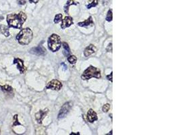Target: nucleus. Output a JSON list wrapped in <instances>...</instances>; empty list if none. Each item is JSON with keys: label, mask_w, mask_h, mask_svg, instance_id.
<instances>
[{"label": "nucleus", "mask_w": 180, "mask_h": 135, "mask_svg": "<svg viewBox=\"0 0 180 135\" xmlns=\"http://www.w3.org/2000/svg\"><path fill=\"white\" fill-rule=\"evenodd\" d=\"M33 38V33L29 28L22 29L16 35V39L22 46H27L29 44Z\"/></svg>", "instance_id": "f03ea898"}, {"label": "nucleus", "mask_w": 180, "mask_h": 135, "mask_svg": "<svg viewBox=\"0 0 180 135\" xmlns=\"http://www.w3.org/2000/svg\"><path fill=\"white\" fill-rule=\"evenodd\" d=\"M78 2L74 1V0H68V1L66 2V4L64 5V12L65 14H68L69 12V8L72 5H78Z\"/></svg>", "instance_id": "4468645a"}, {"label": "nucleus", "mask_w": 180, "mask_h": 135, "mask_svg": "<svg viewBox=\"0 0 180 135\" xmlns=\"http://www.w3.org/2000/svg\"><path fill=\"white\" fill-rule=\"evenodd\" d=\"M72 24H73V18L70 16H65L64 19L62 20L61 28L64 29L65 28L70 27Z\"/></svg>", "instance_id": "9d476101"}, {"label": "nucleus", "mask_w": 180, "mask_h": 135, "mask_svg": "<svg viewBox=\"0 0 180 135\" xmlns=\"http://www.w3.org/2000/svg\"><path fill=\"white\" fill-rule=\"evenodd\" d=\"M97 119H98V117H97V114H96V112L93 110L92 109H89L87 113V120L88 122L93 123L95 122V121L97 120Z\"/></svg>", "instance_id": "9b49d317"}, {"label": "nucleus", "mask_w": 180, "mask_h": 135, "mask_svg": "<svg viewBox=\"0 0 180 135\" xmlns=\"http://www.w3.org/2000/svg\"><path fill=\"white\" fill-rule=\"evenodd\" d=\"M109 48H110L111 50H112V44H111V43H110V44L108 46V47H107V52H109ZM111 50H110L111 52Z\"/></svg>", "instance_id": "bb28decb"}, {"label": "nucleus", "mask_w": 180, "mask_h": 135, "mask_svg": "<svg viewBox=\"0 0 180 135\" xmlns=\"http://www.w3.org/2000/svg\"><path fill=\"white\" fill-rule=\"evenodd\" d=\"M48 112H49L48 109H45L44 110H40L39 112H37V113L35 114V118H36V120L37 121V122L39 124H42L43 120L45 116H47Z\"/></svg>", "instance_id": "6e6552de"}, {"label": "nucleus", "mask_w": 180, "mask_h": 135, "mask_svg": "<svg viewBox=\"0 0 180 135\" xmlns=\"http://www.w3.org/2000/svg\"><path fill=\"white\" fill-rule=\"evenodd\" d=\"M113 19V13H112V10H109L108 11L107 14L106 16V20L108 22H111Z\"/></svg>", "instance_id": "aec40b11"}, {"label": "nucleus", "mask_w": 180, "mask_h": 135, "mask_svg": "<svg viewBox=\"0 0 180 135\" xmlns=\"http://www.w3.org/2000/svg\"><path fill=\"white\" fill-rule=\"evenodd\" d=\"M0 89H1L3 92L8 94H10L11 93H13L12 87L9 85H0Z\"/></svg>", "instance_id": "dca6fc26"}, {"label": "nucleus", "mask_w": 180, "mask_h": 135, "mask_svg": "<svg viewBox=\"0 0 180 135\" xmlns=\"http://www.w3.org/2000/svg\"><path fill=\"white\" fill-rule=\"evenodd\" d=\"M109 109H110V105L109 103L105 104V105H104L103 107V111L105 112V113L109 110Z\"/></svg>", "instance_id": "5701e85b"}, {"label": "nucleus", "mask_w": 180, "mask_h": 135, "mask_svg": "<svg viewBox=\"0 0 180 135\" xmlns=\"http://www.w3.org/2000/svg\"><path fill=\"white\" fill-rule=\"evenodd\" d=\"M99 4V0H88V4H87V9H90L91 8L95 7Z\"/></svg>", "instance_id": "a211bd4d"}, {"label": "nucleus", "mask_w": 180, "mask_h": 135, "mask_svg": "<svg viewBox=\"0 0 180 135\" xmlns=\"http://www.w3.org/2000/svg\"><path fill=\"white\" fill-rule=\"evenodd\" d=\"M62 17H63V16L62 14H57L55 16V18H54V22H55V24H57V23H58V22H59L60 21H62Z\"/></svg>", "instance_id": "412c9836"}, {"label": "nucleus", "mask_w": 180, "mask_h": 135, "mask_svg": "<svg viewBox=\"0 0 180 135\" xmlns=\"http://www.w3.org/2000/svg\"><path fill=\"white\" fill-rule=\"evenodd\" d=\"M18 125H21V124L18 121V115H15V116H14V119H13V126H16Z\"/></svg>", "instance_id": "4be33fe9"}, {"label": "nucleus", "mask_w": 180, "mask_h": 135, "mask_svg": "<svg viewBox=\"0 0 180 135\" xmlns=\"http://www.w3.org/2000/svg\"><path fill=\"white\" fill-rule=\"evenodd\" d=\"M112 75H113V74H112V72H111L109 75H107V79H108L109 80H110L111 82H112V81H113V80H112Z\"/></svg>", "instance_id": "393cba45"}, {"label": "nucleus", "mask_w": 180, "mask_h": 135, "mask_svg": "<svg viewBox=\"0 0 180 135\" xmlns=\"http://www.w3.org/2000/svg\"><path fill=\"white\" fill-rule=\"evenodd\" d=\"M61 39L60 36L57 34H52L48 39V47L49 49L51 52H55L61 47Z\"/></svg>", "instance_id": "20e7f679"}, {"label": "nucleus", "mask_w": 180, "mask_h": 135, "mask_svg": "<svg viewBox=\"0 0 180 135\" xmlns=\"http://www.w3.org/2000/svg\"><path fill=\"white\" fill-rule=\"evenodd\" d=\"M27 16L23 12L18 14H11L7 16V22L8 27L14 28V29H21L22 25L27 20Z\"/></svg>", "instance_id": "f257e3e1"}, {"label": "nucleus", "mask_w": 180, "mask_h": 135, "mask_svg": "<svg viewBox=\"0 0 180 135\" xmlns=\"http://www.w3.org/2000/svg\"><path fill=\"white\" fill-rule=\"evenodd\" d=\"M39 2V0H29V2L31 4H37Z\"/></svg>", "instance_id": "a878e982"}, {"label": "nucleus", "mask_w": 180, "mask_h": 135, "mask_svg": "<svg viewBox=\"0 0 180 135\" xmlns=\"http://www.w3.org/2000/svg\"><path fill=\"white\" fill-rule=\"evenodd\" d=\"M72 106V104L71 102L65 103L64 105L62 107V108L59 112V114H58L59 119H62V118H65V116L67 115V114L70 110Z\"/></svg>", "instance_id": "39448f33"}, {"label": "nucleus", "mask_w": 180, "mask_h": 135, "mask_svg": "<svg viewBox=\"0 0 180 135\" xmlns=\"http://www.w3.org/2000/svg\"><path fill=\"white\" fill-rule=\"evenodd\" d=\"M62 46H63V48H64V54L65 57H67V56L69 55L70 53H71L70 47L68 46V44L67 43H65V42H64V43H62Z\"/></svg>", "instance_id": "f3484780"}, {"label": "nucleus", "mask_w": 180, "mask_h": 135, "mask_svg": "<svg viewBox=\"0 0 180 135\" xmlns=\"http://www.w3.org/2000/svg\"><path fill=\"white\" fill-rule=\"evenodd\" d=\"M0 31L5 36H10V30L9 28L4 24L0 25Z\"/></svg>", "instance_id": "2eb2a0df"}, {"label": "nucleus", "mask_w": 180, "mask_h": 135, "mask_svg": "<svg viewBox=\"0 0 180 135\" xmlns=\"http://www.w3.org/2000/svg\"><path fill=\"white\" fill-rule=\"evenodd\" d=\"M14 64H16V66L19 70L21 74H24V73L26 72V70H27V68H26V67L24 65V61L23 60H22L21 59H19V58L14 59Z\"/></svg>", "instance_id": "1a4fd4ad"}, {"label": "nucleus", "mask_w": 180, "mask_h": 135, "mask_svg": "<svg viewBox=\"0 0 180 135\" xmlns=\"http://www.w3.org/2000/svg\"><path fill=\"white\" fill-rule=\"evenodd\" d=\"M96 51V47L95 46H93V45L91 44V45H90V46H88L87 47V48L85 49L84 52V55L85 57H88V56L95 53Z\"/></svg>", "instance_id": "f8f14e48"}, {"label": "nucleus", "mask_w": 180, "mask_h": 135, "mask_svg": "<svg viewBox=\"0 0 180 135\" xmlns=\"http://www.w3.org/2000/svg\"><path fill=\"white\" fill-rule=\"evenodd\" d=\"M62 87V84L58 80H52L47 84V89H52L54 91H59Z\"/></svg>", "instance_id": "423d86ee"}, {"label": "nucleus", "mask_w": 180, "mask_h": 135, "mask_svg": "<svg viewBox=\"0 0 180 135\" xmlns=\"http://www.w3.org/2000/svg\"><path fill=\"white\" fill-rule=\"evenodd\" d=\"M93 77L96 78H100L101 77V74L99 69L93 66H90L89 67L87 68L81 76L82 80H89L91 78Z\"/></svg>", "instance_id": "7ed1b4c3"}, {"label": "nucleus", "mask_w": 180, "mask_h": 135, "mask_svg": "<svg viewBox=\"0 0 180 135\" xmlns=\"http://www.w3.org/2000/svg\"><path fill=\"white\" fill-rule=\"evenodd\" d=\"M30 52L36 55H44L46 54V49H45L43 46H39L38 47H33V48L31 49Z\"/></svg>", "instance_id": "0eeeda50"}, {"label": "nucleus", "mask_w": 180, "mask_h": 135, "mask_svg": "<svg viewBox=\"0 0 180 135\" xmlns=\"http://www.w3.org/2000/svg\"><path fill=\"white\" fill-rule=\"evenodd\" d=\"M93 24H94V22H93L92 16H90L89 18L86 20L85 21L79 22L78 24L79 27H88L93 26Z\"/></svg>", "instance_id": "ddd939ff"}, {"label": "nucleus", "mask_w": 180, "mask_h": 135, "mask_svg": "<svg viewBox=\"0 0 180 135\" xmlns=\"http://www.w3.org/2000/svg\"><path fill=\"white\" fill-rule=\"evenodd\" d=\"M68 60L71 64H75L76 63L77 58L75 55H70V57H68Z\"/></svg>", "instance_id": "6ab92c4d"}, {"label": "nucleus", "mask_w": 180, "mask_h": 135, "mask_svg": "<svg viewBox=\"0 0 180 135\" xmlns=\"http://www.w3.org/2000/svg\"><path fill=\"white\" fill-rule=\"evenodd\" d=\"M18 2V4L19 5H24L26 3H27V0H17Z\"/></svg>", "instance_id": "b1692460"}]
</instances>
